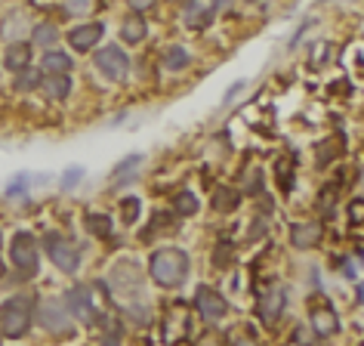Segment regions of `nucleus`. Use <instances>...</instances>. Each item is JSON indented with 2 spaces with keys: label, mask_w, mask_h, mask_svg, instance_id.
<instances>
[{
  "label": "nucleus",
  "mask_w": 364,
  "mask_h": 346,
  "mask_svg": "<svg viewBox=\"0 0 364 346\" xmlns=\"http://www.w3.org/2000/svg\"><path fill=\"white\" fill-rule=\"evenodd\" d=\"M37 321L43 325V331L50 334H68L72 331V312H68V303H62L59 297H43L37 303Z\"/></svg>",
  "instance_id": "obj_3"
},
{
  "label": "nucleus",
  "mask_w": 364,
  "mask_h": 346,
  "mask_svg": "<svg viewBox=\"0 0 364 346\" xmlns=\"http://www.w3.org/2000/svg\"><path fill=\"white\" fill-rule=\"evenodd\" d=\"M189 62H191V56L185 46H167L164 50V65L170 72H182V68H189Z\"/></svg>",
  "instance_id": "obj_20"
},
{
  "label": "nucleus",
  "mask_w": 364,
  "mask_h": 346,
  "mask_svg": "<svg viewBox=\"0 0 364 346\" xmlns=\"http://www.w3.org/2000/svg\"><path fill=\"white\" fill-rule=\"evenodd\" d=\"M127 4H130V10L133 13H145V10H151L154 6V0H127Z\"/></svg>",
  "instance_id": "obj_33"
},
{
  "label": "nucleus",
  "mask_w": 364,
  "mask_h": 346,
  "mask_svg": "<svg viewBox=\"0 0 364 346\" xmlns=\"http://www.w3.org/2000/svg\"><path fill=\"white\" fill-rule=\"evenodd\" d=\"M102 34H105L102 22H87V25H77L68 31V44H72V50H77V53H87L102 41Z\"/></svg>",
  "instance_id": "obj_10"
},
{
  "label": "nucleus",
  "mask_w": 364,
  "mask_h": 346,
  "mask_svg": "<svg viewBox=\"0 0 364 346\" xmlns=\"http://www.w3.org/2000/svg\"><path fill=\"white\" fill-rule=\"evenodd\" d=\"M145 34H149V25H145V19H142L139 13L127 15V19L121 22V37H123L127 44H139Z\"/></svg>",
  "instance_id": "obj_17"
},
{
  "label": "nucleus",
  "mask_w": 364,
  "mask_h": 346,
  "mask_svg": "<svg viewBox=\"0 0 364 346\" xmlns=\"http://www.w3.org/2000/svg\"><path fill=\"white\" fill-rule=\"evenodd\" d=\"M96 68L108 77V81H123L130 72V59L121 46H102V50L96 53Z\"/></svg>",
  "instance_id": "obj_6"
},
{
  "label": "nucleus",
  "mask_w": 364,
  "mask_h": 346,
  "mask_svg": "<svg viewBox=\"0 0 364 346\" xmlns=\"http://www.w3.org/2000/svg\"><path fill=\"white\" fill-rule=\"evenodd\" d=\"M361 346H364V343H361Z\"/></svg>",
  "instance_id": "obj_40"
},
{
  "label": "nucleus",
  "mask_w": 364,
  "mask_h": 346,
  "mask_svg": "<svg viewBox=\"0 0 364 346\" xmlns=\"http://www.w3.org/2000/svg\"><path fill=\"white\" fill-rule=\"evenodd\" d=\"M238 204H241V195H238L231 186L216 188V195H213V207L220 210V214H231V210H235Z\"/></svg>",
  "instance_id": "obj_19"
},
{
  "label": "nucleus",
  "mask_w": 364,
  "mask_h": 346,
  "mask_svg": "<svg viewBox=\"0 0 364 346\" xmlns=\"http://www.w3.org/2000/svg\"><path fill=\"white\" fill-rule=\"evenodd\" d=\"M216 4H220V0H189V4H185V10H182L185 28L204 31L213 22V15H216Z\"/></svg>",
  "instance_id": "obj_8"
},
{
  "label": "nucleus",
  "mask_w": 364,
  "mask_h": 346,
  "mask_svg": "<svg viewBox=\"0 0 364 346\" xmlns=\"http://www.w3.org/2000/svg\"><path fill=\"white\" fill-rule=\"evenodd\" d=\"M41 81H43V75L28 65L25 72L15 75V90H34V86H41Z\"/></svg>",
  "instance_id": "obj_24"
},
{
  "label": "nucleus",
  "mask_w": 364,
  "mask_h": 346,
  "mask_svg": "<svg viewBox=\"0 0 364 346\" xmlns=\"http://www.w3.org/2000/svg\"><path fill=\"white\" fill-rule=\"evenodd\" d=\"M312 328L318 337H334L339 331V321H337V312L330 306H315L312 309Z\"/></svg>",
  "instance_id": "obj_14"
},
{
  "label": "nucleus",
  "mask_w": 364,
  "mask_h": 346,
  "mask_svg": "<svg viewBox=\"0 0 364 346\" xmlns=\"http://www.w3.org/2000/svg\"><path fill=\"white\" fill-rule=\"evenodd\" d=\"M195 306H198V312H201V316H204L207 321L222 319V316H226V309H229L226 297H222L220 290L207 288V285H201V288L195 290Z\"/></svg>",
  "instance_id": "obj_7"
},
{
  "label": "nucleus",
  "mask_w": 364,
  "mask_h": 346,
  "mask_svg": "<svg viewBox=\"0 0 364 346\" xmlns=\"http://www.w3.org/2000/svg\"><path fill=\"white\" fill-rule=\"evenodd\" d=\"M10 254H13L15 269L25 275V278H34L37 275V241H34V235L31 232H15Z\"/></svg>",
  "instance_id": "obj_5"
},
{
  "label": "nucleus",
  "mask_w": 364,
  "mask_h": 346,
  "mask_svg": "<svg viewBox=\"0 0 364 346\" xmlns=\"http://www.w3.org/2000/svg\"><path fill=\"white\" fill-rule=\"evenodd\" d=\"M231 346H257V340H250V337H241V340H235Z\"/></svg>",
  "instance_id": "obj_36"
},
{
  "label": "nucleus",
  "mask_w": 364,
  "mask_h": 346,
  "mask_svg": "<svg viewBox=\"0 0 364 346\" xmlns=\"http://www.w3.org/2000/svg\"><path fill=\"white\" fill-rule=\"evenodd\" d=\"M318 198H324V214H330V207H334V186H328L324 192L318 195Z\"/></svg>",
  "instance_id": "obj_35"
},
{
  "label": "nucleus",
  "mask_w": 364,
  "mask_h": 346,
  "mask_svg": "<svg viewBox=\"0 0 364 346\" xmlns=\"http://www.w3.org/2000/svg\"><path fill=\"white\" fill-rule=\"evenodd\" d=\"M290 346H306V343H297V340H293V343H290Z\"/></svg>",
  "instance_id": "obj_39"
},
{
  "label": "nucleus",
  "mask_w": 364,
  "mask_h": 346,
  "mask_svg": "<svg viewBox=\"0 0 364 346\" xmlns=\"http://www.w3.org/2000/svg\"><path fill=\"white\" fill-rule=\"evenodd\" d=\"M72 56L68 53H59V50H46V56L41 62V72L43 75H68L72 72Z\"/></svg>",
  "instance_id": "obj_16"
},
{
  "label": "nucleus",
  "mask_w": 364,
  "mask_h": 346,
  "mask_svg": "<svg viewBox=\"0 0 364 346\" xmlns=\"http://www.w3.org/2000/svg\"><path fill=\"white\" fill-rule=\"evenodd\" d=\"M343 146H346V139L343 136H330V139H324V143L318 146V164L324 167V164H330L337 158L339 152H343Z\"/></svg>",
  "instance_id": "obj_21"
},
{
  "label": "nucleus",
  "mask_w": 364,
  "mask_h": 346,
  "mask_svg": "<svg viewBox=\"0 0 364 346\" xmlns=\"http://www.w3.org/2000/svg\"><path fill=\"white\" fill-rule=\"evenodd\" d=\"M43 248L46 254H50V260L59 266L62 272H74L77 266H81V250H77V245L68 235H59V232H50L43 238Z\"/></svg>",
  "instance_id": "obj_4"
},
{
  "label": "nucleus",
  "mask_w": 364,
  "mask_h": 346,
  "mask_svg": "<svg viewBox=\"0 0 364 346\" xmlns=\"http://www.w3.org/2000/svg\"><path fill=\"white\" fill-rule=\"evenodd\" d=\"M68 312L81 321H96V306H93L90 288L87 285H74L68 290Z\"/></svg>",
  "instance_id": "obj_11"
},
{
  "label": "nucleus",
  "mask_w": 364,
  "mask_h": 346,
  "mask_svg": "<svg viewBox=\"0 0 364 346\" xmlns=\"http://www.w3.org/2000/svg\"><path fill=\"white\" fill-rule=\"evenodd\" d=\"M324 238V226L321 223H297L290 229V245L299 250H312L318 248V241Z\"/></svg>",
  "instance_id": "obj_13"
},
{
  "label": "nucleus",
  "mask_w": 364,
  "mask_h": 346,
  "mask_svg": "<svg viewBox=\"0 0 364 346\" xmlns=\"http://www.w3.org/2000/svg\"><path fill=\"white\" fill-rule=\"evenodd\" d=\"M56 41H59V31L53 25H46V22H43V25L34 28V46H53Z\"/></svg>",
  "instance_id": "obj_25"
},
{
  "label": "nucleus",
  "mask_w": 364,
  "mask_h": 346,
  "mask_svg": "<svg viewBox=\"0 0 364 346\" xmlns=\"http://www.w3.org/2000/svg\"><path fill=\"white\" fill-rule=\"evenodd\" d=\"M358 300L364 303V285H358Z\"/></svg>",
  "instance_id": "obj_37"
},
{
  "label": "nucleus",
  "mask_w": 364,
  "mask_h": 346,
  "mask_svg": "<svg viewBox=\"0 0 364 346\" xmlns=\"http://www.w3.org/2000/svg\"><path fill=\"white\" fill-rule=\"evenodd\" d=\"M136 164H142V158H139V155H130L127 161H123V164H118V167H114V173H118V177H123V173H127V170H133Z\"/></svg>",
  "instance_id": "obj_32"
},
{
  "label": "nucleus",
  "mask_w": 364,
  "mask_h": 346,
  "mask_svg": "<svg viewBox=\"0 0 364 346\" xmlns=\"http://www.w3.org/2000/svg\"><path fill=\"white\" fill-rule=\"evenodd\" d=\"M290 167H293L290 158L278 161V183H281V188H290Z\"/></svg>",
  "instance_id": "obj_30"
},
{
  "label": "nucleus",
  "mask_w": 364,
  "mask_h": 346,
  "mask_svg": "<svg viewBox=\"0 0 364 346\" xmlns=\"http://www.w3.org/2000/svg\"><path fill=\"white\" fill-rule=\"evenodd\" d=\"M81 179H83V167H68L65 177H62V188L68 192V188H74L77 183H81Z\"/></svg>",
  "instance_id": "obj_29"
},
{
  "label": "nucleus",
  "mask_w": 364,
  "mask_h": 346,
  "mask_svg": "<svg viewBox=\"0 0 364 346\" xmlns=\"http://www.w3.org/2000/svg\"><path fill=\"white\" fill-rule=\"evenodd\" d=\"M349 219L352 223H364V198H355V201H349Z\"/></svg>",
  "instance_id": "obj_31"
},
{
  "label": "nucleus",
  "mask_w": 364,
  "mask_h": 346,
  "mask_svg": "<svg viewBox=\"0 0 364 346\" xmlns=\"http://www.w3.org/2000/svg\"><path fill=\"white\" fill-rule=\"evenodd\" d=\"M231 245H220V250H216V257H213V263L216 266H222V263H229V257H231Z\"/></svg>",
  "instance_id": "obj_34"
},
{
  "label": "nucleus",
  "mask_w": 364,
  "mask_h": 346,
  "mask_svg": "<svg viewBox=\"0 0 364 346\" xmlns=\"http://www.w3.org/2000/svg\"><path fill=\"white\" fill-rule=\"evenodd\" d=\"M259 188H262V170H247L244 173V192L247 195H259Z\"/></svg>",
  "instance_id": "obj_27"
},
{
  "label": "nucleus",
  "mask_w": 364,
  "mask_h": 346,
  "mask_svg": "<svg viewBox=\"0 0 364 346\" xmlns=\"http://www.w3.org/2000/svg\"><path fill=\"white\" fill-rule=\"evenodd\" d=\"M173 210L180 217H191V214H198V195L195 192H180L173 198Z\"/></svg>",
  "instance_id": "obj_22"
},
{
  "label": "nucleus",
  "mask_w": 364,
  "mask_h": 346,
  "mask_svg": "<svg viewBox=\"0 0 364 346\" xmlns=\"http://www.w3.org/2000/svg\"><path fill=\"white\" fill-rule=\"evenodd\" d=\"M185 334H189V306L185 303H176L173 309L167 312V321H164V340L170 346L182 343Z\"/></svg>",
  "instance_id": "obj_9"
},
{
  "label": "nucleus",
  "mask_w": 364,
  "mask_h": 346,
  "mask_svg": "<svg viewBox=\"0 0 364 346\" xmlns=\"http://www.w3.org/2000/svg\"><path fill=\"white\" fill-rule=\"evenodd\" d=\"M149 272L154 278V285L161 288H180L189 275V257L182 254L180 248H164L151 257L149 263Z\"/></svg>",
  "instance_id": "obj_1"
},
{
  "label": "nucleus",
  "mask_w": 364,
  "mask_h": 346,
  "mask_svg": "<svg viewBox=\"0 0 364 346\" xmlns=\"http://www.w3.org/2000/svg\"><path fill=\"white\" fill-rule=\"evenodd\" d=\"M43 93L50 99H65L72 93V77L68 75H43Z\"/></svg>",
  "instance_id": "obj_18"
},
{
  "label": "nucleus",
  "mask_w": 364,
  "mask_h": 346,
  "mask_svg": "<svg viewBox=\"0 0 364 346\" xmlns=\"http://www.w3.org/2000/svg\"><path fill=\"white\" fill-rule=\"evenodd\" d=\"M4 272H6V269H4V260H0V278H4Z\"/></svg>",
  "instance_id": "obj_38"
},
{
  "label": "nucleus",
  "mask_w": 364,
  "mask_h": 346,
  "mask_svg": "<svg viewBox=\"0 0 364 346\" xmlns=\"http://www.w3.org/2000/svg\"><path fill=\"white\" fill-rule=\"evenodd\" d=\"M4 65L10 72H25L31 65V46L28 44H10L4 53Z\"/></svg>",
  "instance_id": "obj_15"
},
{
  "label": "nucleus",
  "mask_w": 364,
  "mask_h": 346,
  "mask_svg": "<svg viewBox=\"0 0 364 346\" xmlns=\"http://www.w3.org/2000/svg\"><path fill=\"white\" fill-rule=\"evenodd\" d=\"M139 210H142L139 198H123V201H121V219H123V226L136 223V219H139Z\"/></svg>",
  "instance_id": "obj_26"
},
{
  "label": "nucleus",
  "mask_w": 364,
  "mask_h": 346,
  "mask_svg": "<svg viewBox=\"0 0 364 346\" xmlns=\"http://www.w3.org/2000/svg\"><path fill=\"white\" fill-rule=\"evenodd\" d=\"M257 312H259V321H262L266 328L278 325V319H281V312H284V290H281V288L266 290V294L259 297Z\"/></svg>",
  "instance_id": "obj_12"
},
{
  "label": "nucleus",
  "mask_w": 364,
  "mask_h": 346,
  "mask_svg": "<svg viewBox=\"0 0 364 346\" xmlns=\"http://www.w3.org/2000/svg\"><path fill=\"white\" fill-rule=\"evenodd\" d=\"M93 6H96V0H65V10L74 15H87Z\"/></svg>",
  "instance_id": "obj_28"
},
{
  "label": "nucleus",
  "mask_w": 364,
  "mask_h": 346,
  "mask_svg": "<svg viewBox=\"0 0 364 346\" xmlns=\"http://www.w3.org/2000/svg\"><path fill=\"white\" fill-rule=\"evenodd\" d=\"M87 229L93 235H99V238H108V235H112V219H108L105 214H90L87 217Z\"/></svg>",
  "instance_id": "obj_23"
},
{
  "label": "nucleus",
  "mask_w": 364,
  "mask_h": 346,
  "mask_svg": "<svg viewBox=\"0 0 364 346\" xmlns=\"http://www.w3.org/2000/svg\"><path fill=\"white\" fill-rule=\"evenodd\" d=\"M31 321H34V309H31L28 297H10V300L0 306V334L10 337V340L25 337Z\"/></svg>",
  "instance_id": "obj_2"
}]
</instances>
